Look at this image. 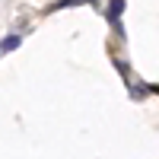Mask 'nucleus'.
<instances>
[{
  "mask_svg": "<svg viewBox=\"0 0 159 159\" xmlns=\"http://www.w3.org/2000/svg\"><path fill=\"white\" fill-rule=\"evenodd\" d=\"M121 13H124V0H108V19L115 32H121Z\"/></svg>",
  "mask_w": 159,
  "mask_h": 159,
  "instance_id": "nucleus-1",
  "label": "nucleus"
},
{
  "mask_svg": "<svg viewBox=\"0 0 159 159\" xmlns=\"http://www.w3.org/2000/svg\"><path fill=\"white\" fill-rule=\"evenodd\" d=\"M19 45H22V35H10V38H3V42H0V57L10 54V51H16Z\"/></svg>",
  "mask_w": 159,
  "mask_h": 159,
  "instance_id": "nucleus-2",
  "label": "nucleus"
},
{
  "mask_svg": "<svg viewBox=\"0 0 159 159\" xmlns=\"http://www.w3.org/2000/svg\"><path fill=\"white\" fill-rule=\"evenodd\" d=\"M115 67H118V73H121V76L127 80V73H130V67H127V64H124V61H115Z\"/></svg>",
  "mask_w": 159,
  "mask_h": 159,
  "instance_id": "nucleus-3",
  "label": "nucleus"
}]
</instances>
